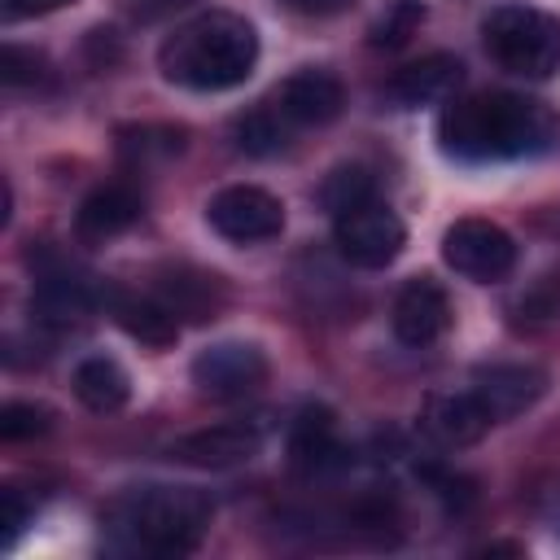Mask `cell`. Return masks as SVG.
<instances>
[{
    "label": "cell",
    "instance_id": "4",
    "mask_svg": "<svg viewBox=\"0 0 560 560\" xmlns=\"http://www.w3.org/2000/svg\"><path fill=\"white\" fill-rule=\"evenodd\" d=\"M486 52L521 74V79H551L560 70V18L534 4H499L481 22Z\"/></svg>",
    "mask_w": 560,
    "mask_h": 560
},
{
    "label": "cell",
    "instance_id": "26",
    "mask_svg": "<svg viewBox=\"0 0 560 560\" xmlns=\"http://www.w3.org/2000/svg\"><path fill=\"white\" fill-rule=\"evenodd\" d=\"M0 512H4V547H13L18 534H22V525H26V516H31V508L22 503L18 490H4L0 494Z\"/></svg>",
    "mask_w": 560,
    "mask_h": 560
},
{
    "label": "cell",
    "instance_id": "15",
    "mask_svg": "<svg viewBox=\"0 0 560 560\" xmlns=\"http://www.w3.org/2000/svg\"><path fill=\"white\" fill-rule=\"evenodd\" d=\"M140 210H144V201H140L136 188H127V184H105V188H96L92 197H83V206H79V214H74V232H79V241L101 245V241L122 236V232L140 219Z\"/></svg>",
    "mask_w": 560,
    "mask_h": 560
},
{
    "label": "cell",
    "instance_id": "23",
    "mask_svg": "<svg viewBox=\"0 0 560 560\" xmlns=\"http://www.w3.org/2000/svg\"><path fill=\"white\" fill-rule=\"evenodd\" d=\"M48 424H52V411L44 402H4L0 407V438L4 442L39 438V433H48Z\"/></svg>",
    "mask_w": 560,
    "mask_h": 560
},
{
    "label": "cell",
    "instance_id": "5",
    "mask_svg": "<svg viewBox=\"0 0 560 560\" xmlns=\"http://www.w3.org/2000/svg\"><path fill=\"white\" fill-rule=\"evenodd\" d=\"M442 258L464 280L494 284L516 267V241L490 219H459L442 236Z\"/></svg>",
    "mask_w": 560,
    "mask_h": 560
},
{
    "label": "cell",
    "instance_id": "6",
    "mask_svg": "<svg viewBox=\"0 0 560 560\" xmlns=\"http://www.w3.org/2000/svg\"><path fill=\"white\" fill-rule=\"evenodd\" d=\"M206 223L232 245H258L284 232V206L267 188L232 184L206 201Z\"/></svg>",
    "mask_w": 560,
    "mask_h": 560
},
{
    "label": "cell",
    "instance_id": "25",
    "mask_svg": "<svg viewBox=\"0 0 560 560\" xmlns=\"http://www.w3.org/2000/svg\"><path fill=\"white\" fill-rule=\"evenodd\" d=\"M0 79H4L9 88L35 83V79H39V57L26 52V48H18V44H9V48L0 52Z\"/></svg>",
    "mask_w": 560,
    "mask_h": 560
},
{
    "label": "cell",
    "instance_id": "11",
    "mask_svg": "<svg viewBox=\"0 0 560 560\" xmlns=\"http://www.w3.org/2000/svg\"><path fill=\"white\" fill-rule=\"evenodd\" d=\"M494 424V416L486 411V402L472 394V389H459V394H433L420 411V429L424 438H433L438 446L446 451H459V446H472L486 438V429Z\"/></svg>",
    "mask_w": 560,
    "mask_h": 560
},
{
    "label": "cell",
    "instance_id": "3",
    "mask_svg": "<svg viewBox=\"0 0 560 560\" xmlns=\"http://www.w3.org/2000/svg\"><path fill=\"white\" fill-rule=\"evenodd\" d=\"M214 508L188 486H136L105 508V534L127 551L184 556L201 542Z\"/></svg>",
    "mask_w": 560,
    "mask_h": 560
},
{
    "label": "cell",
    "instance_id": "24",
    "mask_svg": "<svg viewBox=\"0 0 560 560\" xmlns=\"http://www.w3.org/2000/svg\"><path fill=\"white\" fill-rule=\"evenodd\" d=\"M420 18H424V9H420L416 0H394V9L376 22L372 44H376V48H398V44H407L411 31L420 26Z\"/></svg>",
    "mask_w": 560,
    "mask_h": 560
},
{
    "label": "cell",
    "instance_id": "27",
    "mask_svg": "<svg viewBox=\"0 0 560 560\" xmlns=\"http://www.w3.org/2000/svg\"><path fill=\"white\" fill-rule=\"evenodd\" d=\"M280 4L293 9V13H302V18H332V13L350 9L354 0H280Z\"/></svg>",
    "mask_w": 560,
    "mask_h": 560
},
{
    "label": "cell",
    "instance_id": "20",
    "mask_svg": "<svg viewBox=\"0 0 560 560\" xmlns=\"http://www.w3.org/2000/svg\"><path fill=\"white\" fill-rule=\"evenodd\" d=\"M289 118L276 109V101L271 105H258V109H249V114H241L236 118V144L249 153V158H267V153H280L284 149V140H289Z\"/></svg>",
    "mask_w": 560,
    "mask_h": 560
},
{
    "label": "cell",
    "instance_id": "2",
    "mask_svg": "<svg viewBox=\"0 0 560 560\" xmlns=\"http://www.w3.org/2000/svg\"><path fill=\"white\" fill-rule=\"evenodd\" d=\"M254 61H258V35L241 13H228V9L188 18L158 48L162 74L192 92L236 88L254 74Z\"/></svg>",
    "mask_w": 560,
    "mask_h": 560
},
{
    "label": "cell",
    "instance_id": "19",
    "mask_svg": "<svg viewBox=\"0 0 560 560\" xmlns=\"http://www.w3.org/2000/svg\"><path fill=\"white\" fill-rule=\"evenodd\" d=\"M109 311L114 319L122 324V332H131L136 341L144 346H171L179 337V319L158 302V298H127V293H114L109 298Z\"/></svg>",
    "mask_w": 560,
    "mask_h": 560
},
{
    "label": "cell",
    "instance_id": "10",
    "mask_svg": "<svg viewBox=\"0 0 560 560\" xmlns=\"http://www.w3.org/2000/svg\"><path fill=\"white\" fill-rule=\"evenodd\" d=\"M451 328V298L433 276H416L402 284L394 302V332L402 346H433Z\"/></svg>",
    "mask_w": 560,
    "mask_h": 560
},
{
    "label": "cell",
    "instance_id": "21",
    "mask_svg": "<svg viewBox=\"0 0 560 560\" xmlns=\"http://www.w3.org/2000/svg\"><path fill=\"white\" fill-rule=\"evenodd\" d=\"M184 149V131L175 127H122L118 131V153L136 166L144 162H166Z\"/></svg>",
    "mask_w": 560,
    "mask_h": 560
},
{
    "label": "cell",
    "instance_id": "8",
    "mask_svg": "<svg viewBox=\"0 0 560 560\" xmlns=\"http://www.w3.org/2000/svg\"><path fill=\"white\" fill-rule=\"evenodd\" d=\"M267 381V354L254 341H214L192 359V385L206 398L236 402Z\"/></svg>",
    "mask_w": 560,
    "mask_h": 560
},
{
    "label": "cell",
    "instance_id": "12",
    "mask_svg": "<svg viewBox=\"0 0 560 560\" xmlns=\"http://www.w3.org/2000/svg\"><path fill=\"white\" fill-rule=\"evenodd\" d=\"M346 105V92H341V79L328 74V70H298L280 83L276 92V109L293 122V127H324L341 114Z\"/></svg>",
    "mask_w": 560,
    "mask_h": 560
},
{
    "label": "cell",
    "instance_id": "17",
    "mask_svg": "<svg viewBox=\"0 0 560 560\" xmlns=\"http://www.w3.org/2000/svg\"><path fill=\"white\" fill-rule=\"evenodd\" d=\"M70 385H74V398L88 411H96V416H109V411H118L131 398V381H127L122 363L109 359V354H88L74 368V381Z\"/></svg>",
    "mask_w": 560,
    "mask_h": 560
},
{
    "label": "cell",
    "instance_id": "18",
    "mask_svg": "<svg viewBox=\"0 0 560 560\" xmlns=\"http://www.w3.org/2000/svg\"><path fill=\"white\" fill-rule=\"evenodd\" d=\"M289 455L298 468L306 472H324L328 464H337L341 442H337V424L328 407H302L293 429H289Z\"/></svg>",
    "mask_w": 560,
    "mask_h": 560
},
{
    "label": "cell",
    "instance_id": "9",
    "mask_svg": "<svg viewBox=\"0 0 560 560\" xmlns=\"http://www.w3.org/2000/svg\"><path fill=\"white\" fill-rule=\"evenodd\" d=\"M262 451V424L258 420H228L197 433H184L171 442V459L192 468H232Z\"/></svg>",
    "mask_w": 560,
    "mask_h": 560
},
{
    "label": "cell",
    "instance_id": "28",
    "mask_svg": "<svg viewBox=\"0 0 560 560\" xmlns=\"http://www.w3.org/2000/svg\"><path fill=\"white\" fill-rule=\"evenodd\" d=\"M61 4H74V0H0L4 18H35V13H48V9H61Z\"/></svg>",
    "mask_w": 560,
    "mask_h": 560
},
{
    "label": "cell",
    "instance_id": "1",
    "mask_svg": "<svg viewBox=\"0 0 560 560\" xmlns=\"http://www.w3.org/2000/svg\"><path fill=\"white\" fill-rule=\"evenodd\" d=\"M438 140L451 158L490 162V158H534L556 140V114L516 92L464 96L451 101L438 118Z\"/></svg>",
    "mask_w": 560,
    "mask_h": 560
},
{
    "label": "cell",
    "instance_id": "14",
    "mask_svg": "<svg viewBox=\"0 0 560 560\" xmlns=\"http://www.w3.org/2000/svg\"><path fill=\"white\" fill-rule=\"evenodd\" d=\"M464 79V66L451 57V52H429L411 66H402L389 83H385V96L398 105V109H416V105H433V101H451L455 88Z\"/></svg>",
    "mask_w": 560,
    "mask_h": 560
},
{
    "label": "cell",
    "instance_id": "7",
    "mask_svg": "<svg viewBox=\"0 0 560 560\" xmlns=\"http://www.w3.org/2000/svg\"><path fill=\"white\" fill-rule=\"evenodd\" d=\"M402 245H407L402 219L376 197L354 206V210H346V214H337V249L354 267H368V271L389 267L402 254Z\"/></svg>",
    "mask_w": 560,
    "mask_h": 560
},
{
    "label": "cell",
    "instance_id": "13",
    "mask_svg": "<svg viewBox=\"0 0 560 560\" xmlns=\"http://www.w3.org/2000/svg\"><path fill=\"white\" fill-rule=\"evenodd\" d=\"M547 389V372L534 368V363H490V368H477L472 376V394L486 402V411L494 420H508L525 407H534Z\"/></svg>",
    "mask_w": 560,
    "mask_h": 560
},
{
    "label": "cell",
    "instance_id": "16",
    "mask_svg": "<svg viewBox=\"0 0 560 560\" xmlns=\"http://www.w3.org/2000/svg\"><path fill=\"white\" fill-rule=\"evenodd\" d=\"M153 298H158L175 319H192V324H201V319H214V311L223 306L228 293H223V280H219V276L179 267V271H166V276L158 280Z\"/></svg>",
    "mask_w": 560,
    "mask_h": 560
},
{
    "label": "cell",
    "instance_id": "22",
    "mask_svg": "<svg viewBox=\"0 0 560 560\" xmlns=\"http://www.w3.org/2000/svg\"><path fill=\"white\" fill-rule=\"evenodd\" d=\"M372 192H376V184H372V175L363 166H337L319 184V201H324V210L332 219L346 214V210H354V206H363V201H372Z\"/></svg>",
    "mask_w": 560,
    "mask_h": 560
}]
</instances>
